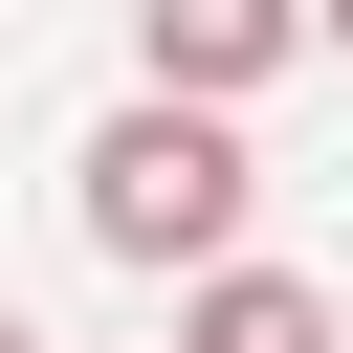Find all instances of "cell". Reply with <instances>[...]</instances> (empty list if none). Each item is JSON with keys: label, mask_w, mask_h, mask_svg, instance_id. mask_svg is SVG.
<instances>
[{"label": "cell", "mask_w": 353, "mask_h": 353, "mask_svg": "<svg viewBox=\"0 0 353 353\" xmlns=\"http://www.w3.org/2000/svg\"><path fill=\"white\" fill-rule=\"evenodd\" d=\"M0 353H44V331H22V309H0Z\"/></svg>", "instance_id": "cell-5"}, {"label": "cell", "mask_w": 353, "mask_h": 353, "mask_svg": "<svg viewBox=\"0 0 353 353\" xmlns=\"http://www.w3.org/2000/svg\"><path fill=\"white\" fill-rule=\"evenodd\" d=\"M66 221H88V265H132V287H199V265L265 221V154H243V110H199V88H132V110L66 154Z\"/></svg>", "instance_id": "cell-1"}, {"label": "cell", "mask_w": 353, "mask_h": 353, "mask_svg": "<svg viewBox=\"0 0 353 353\" xmlns=\"http://www.w3.org/2000/svg\"><path fill=\"white\" fill-rule=\"evenodd\" d=\"M309 44H353V0H309Z\"/></svg>", "instance_id": "cell-4"}, {"label": "cell", "mask_w": 353, "mask_h": 353, "mask_svg": "<svg viewBox=\"0 0 353 353\" xmlns=\"http://www.w3.org/2000/svg\"><path fill=\"white\" fill-rule=\"evenodd\" d=\"M176 353H353V309H331L309 265H265V243H221V265L176 287Z\"/></svg>", "instance_id": "cell-3"}, {"label": "cell", "mask_w": 353, "mask_h": 353, "mask_svg": "<svg viewBox=\"0 0 353 353\" xmlns=\"http://www.w3.org/2000/svg\"><path fill=\"white\" fill-rule=\"evenodd\" d=\"M309 66V0H132V88H199V110H265Z\"/></svg>", "instance_id": "cell-2"}]
</instances>
